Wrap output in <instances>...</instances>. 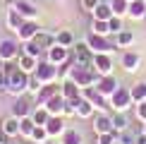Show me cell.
<instances>
[{
	"label": "cell",
	"mask_w": 146,
	"mask_h": 144,
	"mask_svg": "<svg viewBox=\"0 0 146 144\" xmlns=\"http://www.w3.org/2000/svg\"><path fill=\"white\" fill-rule=\"evenodd\" d=\"M110 7H113V15L122 17V15H127V10H129V0H110Z\"/></svg>",
	"instance_id": "cell-35"
},
{
	"label": "cell",
	"mask_w": 146,
	"mask_h": 144,
	"mask_svg": "<svg viewBox=\"0 0 146 144\" xmlns=\"http://www.w3.org/2000/svg\"><path fill=\"white\" fill-rule=\"evenodd\" d=\"M96 144H117V135H115V132H103V135H96Z\"/></svg>",
	"instance_id": "cell-37"
},
{
	"label": "cell",
	"mask_w": 146,
	"mask_h": 144,
	"mask_svg": "<svg viewBox=\"0 0 146 144\" xmlns=\"http://www.w3.org/2000/svg\"><path fill=\"white\" fill-rule=\"evenodd\" d=\"M94 70L98 75H113V58L110 53H94Z\"/></svg>",
	"instance_id": "cell-9"
},
{
	"label": "cell",
	"mask_w": 146,
	"mask_h": 144,
	"mask_svg": "<svg viewBox=\"0 0 146 144\" xmlns=\"http://www.w3.org/2000/svg\"><path fill=\"white\" fill-rule=\"evenodd\" d=\"M46 130H48V137H62V132L67 130L62 115H50L48 123H46Z\"/></svg>",
	"instance_id": "cell-19"
},
{
	"label": "cell",
	"mask_w": 146,
	"mask_h": 144,
	"mask_svg": "<svg viewBox=\"0 0 146 144\" xmlns=\"http://www.w3.org/2000/svg\"><path fill=\"white\" fill-rule=\"evenodd\" d=\"M38 63H41V58L29 55V53H19V58H17V67H22L24 72H29V75H34V72H36Z\"/></svg>",
	"instance_id": "cell-18"
},
{
	"label": "cell",
	"mask_w": 146,
	"mask_h": 144,
	"mask_svg": "<svg viewBox=\"0 0 146 144\" xmlns=\"http://www.w3.org/2000/svg\"><path fill=\"white\" fill-rule=\"evenodd\" d=\"M113 130H115V135L129 130V120H127L125 113H115V115H113Z\"/></svg>",
	"instance_id": "cell-31"
},
{
	"label": "cell",
	"mask_w": 146,
	"mask_h": 144,
	"mask_svg": "<svg viewBox=\"0 0 146 144\" xmlns=\"http://www.w3.org/2000/svg\"><path fill=\"white\" fill-rule=\"evenodd\" d=\"M84 41H86V46L91 48V53H113L115 48H117L115 43H110V41H108L106 36L94 34V31H89V36H86Z\"/></svg>",
	"instance_id": "cell-4"
},
{
	"label": "cell",
	"mask_w": 146,
	"mask_h": 144,
	"mask_svg": "<svg viewBox=\"0 0 146 144\" xmlns=\"http://www.w3.org/2000/svg\"><path fill=\"white\" fill-rule=\"evenodd\" d=\"M10 139H12V137H7V135H5V132H3V130H0V144H7Z\"/></svg>",
	"instance_id": "cell-45"
},
{
	"label": "cell",
	"mask_w": 146,
	"mask_h": 144,
	"mask_svg": "<svg viewBox=\"0 0 146 144\" xmlns=\"http://www.w3.org/2000/svg\"><path fill=\"white\" fill-rule=\"evenodd\" d=\"M132 41H134V34L127 31V29H122L120 34H115V46H117V48H127V46H132Z\"/></svg>",
	"instance_id": "cell-33"
},
{
	"label": "cell",
	"mask_w": 146,
	"mask_h": 144,
	"mask_svg": "<svg viewBox=\"0 0 146 144\" xmlns=\"http://www.w3.org/2000/svg\"><path fill=\"white\" fill-rule=\"evenodd\" d=\"M134 101H132V91L127 87H117V91L110 96V108L115 113H125Z\"/></svg>",
	"instance_id": "cell-2"
},
{
	"label": "cell",
	"mask_w": 146,
	"mask_h": 144,
	"mask_svg": "<svg viewBox=\"0 0 146 144\" xmlns=\"http://www.w3.org/2000/svg\"><path fill=\"white\" fill-rule=\"evenodd\" d=\"M55 94H60V84H58V82H53V84H43V87L38 89V94L34 96V103H36V106H46V101H48V99H53Z\"/></svg>",
	"instance_id": "cell-13"
},
{
	"label": "cell",
	"mask_w": 146,
	"mask_h": 144,
	"mask_svg": "<svg viewBox=\"0 0 146 144\" xmlns=\"http://www.w3.org/2000/svg\"><path fill=\"white\" fill-rule=\"evenodd\" d=\"M98 3H101V0H82V7L86 12H94L96 7H98Z\"/></svg>",
	"instance_id": "cell-43"
},
{
	"label": "cell",
	"mask_w": 146,
	"mask_h": 144,
	"mask_svg": "<svg viewBox=\"0 0 146 144\" xmlns=\"http://www.w3.org/2000/svg\"><path fill=\"white\" fill-rule=\"evenodd\" d=\"M41 87H43V82H41V79H38L36 75H29V91H31V94L36 96V94H38V89H41Z\"/></svg>",
	"instance_id": "cell-41"
},
{
	"label": "cell",
	"mask_w": 146,
	"mask_h": 144,
	"mask_svg": "<svg viewBox=\"0 0 146 144\" xmlns=\"http://www.w3.org/2000/svg\"><path fill=\"white\" fill-rule=\"evenodd\" d=\"M46 60L60 67L62 63H67V60H70V48H65V46H60V43H53L46 51Z\"/></svg>",
	"instance_id": "cell-7"
},
{
	"label": "cell",
	"mask_w": 146,
	"mask_h": 144,
	"mask_svg": "<svg viewBox=\"0 0 146 144\" xmlns=\"http://www.w3.org/2000/svg\"><path fill=\"white\" fill-rule=\"evenodd\" d=\"M7 144H19V142H15V139H10V142H7Z\"/></svg>",
	"instance_id": "cell-48"
},
{
	"label": "cell",
	"mask_w": 146,
	"mask_h": 144,
	"mask_svg": "<svg viewBox=\"0 0 146 144\" xmlns=\"http://www.w3.org/2000/svg\"><path fill=\"white\" fill-rule=\"evenodd\" d=\"M129 91H132V101L134 103H144L146 101V82H137Z\"/></svg>",
	"instance_id": "cell-32"
},
{
	"label": "cell",
	"mask_w": 146,
	"mask_h": 144,
	"mask_svg": "<svg viewBox=\"0 0 146 144\" xmlns=\"http://www.w3.org/2000/svg\"><path fill=\"white\" fill-rule=\"evenodd\" d=\"M38 31H41V27L36 24V19H27L19 29H17V41H19V43H27V41H31Z\"/></svg>",
	"instance_id": "cell-10"
},
{
	"label": "cell",
	"mask_w": 146,
	"mask_h": 144,
	"mask_svg": "<svg viewBox=\"0 0 146 144\" xmlns=\"http://www.w3.org/2000/svg\"><path fill=\"white\" fill-rule=\"evenodd\" d=\"M141 132H144V135H146V123H144V125H141Z\"/></svg>",
	"instance_id": "cell-47"
},
{
	"label": "cell",
	"mask_w": 146,
	"mask_h": 144,
	"mask_svg": "<svg viewBox=\"0 0 146 144\" xmlns=\"http://www.w3.org/2000/svg\"><path fill=\"white\" fill-rule=\"evenodd\" d=\"M5 65H7V63H5V60H3V58H0V72H3V70H5Z\"/></svg>",
	"instance_id": "cell-46"
},
{
	"label": "cell",
	"mask_w": 146,
	"mask_h": 144,
	"mask_svg": "<svg viewBox=\"0 0 146 144\" xmlns=\"http://www.w3.org/2000/svg\"><path fill=\"white\" fill-rule=\"evenodd\" d=\"M48 118H50V113H48V108L46 106H34V111H31V120L36 125H46L48 123Z\"/></svg>",
	"instance_id": "cell-29"
},
{
	"label": "cell",
	"mask_w": 146,
	"mask_h": 144,
	"mask_svg": "<svg viewBox=\"0 0 146 144\" xmlns=\"http://www.w3.org/2000/svg\"><path fill=\"white\" fill-rule=\"evenodd\" d=\"M7 7H15L24 19H36L38 17V10L31 0H7Z\"/></svg>",
	"instance_id": "cell-6"
},
{
	"label": "cell",
	"mask_w": 146,
	"mask_h": 144,
	"mask_svg": "<svg viewBox=\"0 0 146 144\" xmlns=\"http://www.w3.org/2000/svg\"><path fill=\"white\" fill-rule=\"evenodd\" d=\"M91 15H94V19H106L108 22L113 17V7H110V3H98V7L91 12Z\"/></svg>",
	"instance_id": "cell-30"
},
{
	"label": "cell",
	"mask_w": 146,
	"mask_h": 144,
	"mask_svg": "<svg viewBox=\"0 0 146 144\" xmlns=\"http://www.w3.org/2000/svg\"><path fill=\"white\" fill-rule=\"evenodd\" d=\"M129 3H132V0H129Z\"/></svg>",
	"instance_id": "cell-49"
},
{
	"label": "cell",
	"mask_w": 146,
	"mask_h": 144,
	"mask_svg": "<svg viewBox=\"0 0 146 144\" xmlns=\"http://www.w3.org/2000/svg\"><path fill=\"white\" fill-rule=\"evenodd\" d=\"M5 72H7V89H5L7 94L17 99L24 91H29V72H24L22 67H12V65H5Z\"/></svg>",
	"instance_id": "cell-1"
},
{
	"label": "cell",
	"mask_w": 146,
	"mask_h": 144,
	"mask_svg": "<svg viewBox=\"0 0 146 144\" xmlns=\"http://www.w3.org/2000/svg\"><path fill=\"white\" fill-rule=\"evenodd\" d=\"M127 15H129L132 19H144L146 17V0H132Z\"/></svg>",
	"instance_id": "cell-24"
},
{
	"label": "cell",
	"mask_w": 146,
	"mask_h": 144,
	"mask_svg": "<svg viewBox=\"0 0 146 144\" xmlns=\"http://www.w3.org/2000/svg\"><path fill=\"white\" fill-rule=\"evenodd\" d=\"M139 65H141V55H139L137 51H125L122 53V67L127 72H137Z\"/></svg>",
	"instance_id": "cell-21"
},
{
	"label": "cell",
	"mask_w": 146,
	"mask_h": 144,
	"mask_svg": "<svg viewBox=\"0 0 146 144\" xmlns=\"http://www.w3.org/2000/svg\"><path fill=\"white\" fill-rule=\"evenodd\" d=\"M74 63L77 65H94V53H91V48L86 46V41H82V43H74Z\"/></svg>",
	"instance_id": "cell-11"
},
{
	"label": "cell",
	"mask_w": 146,
	"mask_h": 144,
	"mask_svg": "<svg viewBox=\"0 0 146 144\" xmlns=\"http://www.w3.org/2000/svg\"><path fill=\"white\" fill-rule=\"evenodd\" d=\"M108 27H110V34H120L122 31V17H117V15H113L110 19H108Z\"/></svg>",
	"instance_id": "cell-38"
},
{
	"label": "cell",
	"mask_w": 146,
	"mask_h": 144,
	"mask_svg": "<svg viewBox=\"0 0 146 144\" xmlns=\"http://www.w3.org/2000/svg\"><path fill=\"white\" fill-rule=\"evenodd\" d=\"M19 120H22V118L7 115V118L3 120V123H0V130H3V132H5L7 137H12V139H17V137H19Z\"/></svg>",
	"instance_id": "cell-20"
},
{
	"label": "cell",
	"mask_w": 146,
	"mask_h": 144,
	"mask_svg": "<svg viewBox=\"0 0 146 144\" xmlns=\"http://www.w3.org/2000/svg\"><path fill=\"white\" fill-rule=\"evenodd\" d=\"M117 87H120V84H117V79H115L113 75H103L101 79L96 82V89H98V91L106 96V99H110V96L117 91Z\"/></svg>",
	"instance_id": "cell-14"
},
{
	"label": "cell",
	"mask_w": 146,
	"mask_h": 144,
	"mask_svg": "<svg viewBox=\"0 0 146 144\" xmlns=\"http://www.w3.org/2000/svg\"><path fill=\"white\" fill-rule=\"evenodd\" d=\"M34 127H36V123L31 120V115H29V118H22V120H19V137L29 139L31 132H34Z\"/></svg>",
	"instance_id": "cell-34"
},
{
	"label": "cell",
	"mask_w": 146,
	"mask_h": 144,
	"mask_svg": "<svg viewBox=\"0 0 146 144\" xmlns=\"http://www.w3.org/2000/svg\"><path fill=\"white\" fill-rule=\"evenodd\" d=\"M94 132H96V135H103V132H115V130H113V115H108L106 111L96 113V115H94Z\"/></svg>",
	"instance_id": "cell-12"
},
{
	"label": "cell",
	"mask_w": 146,
	"mask_h": 144,
	"mask_svg": "<svg viewBox=\"0 0 146 144\" xmlns=\"http://www.w3.org/2000/svg\"><path fill=\"white\" fill-rule=\"evenodd\" d=\"M60 144H84V137H82V132H79V130L67 127V130L62 132V137H60Z\"/></svg>",
	"instance_id": "cell-26"
},
{
	"label": "cell",
	"mask_w": 146,
	"mask_h": 144,
	"mask_svg": "<svg viewBox=\"0 0 146 144\" xmlns=\"http://www.w3.org/2000/svg\"><path fill=\"white\" fill-rule=\"evenodd\" d=\"M134 142H137V135L129 132V130H125V132L117 135V144H134Z\"/></svg>",
	"instance_id": "cell-40"
},
{
	"label": "cell",
	"mask_w": 146,
	"mask_h": 144,
	"mask_svg": "<svg viewBox=\"0 0 146 144\" xmlns=\"http://www.w3.org/2000/svg\"><path fill=\"white\" fill-rule=\"evenodd\" d=\"M55 43L65 46V48H72L74 46V34H72L70 29H60V31L55 34Z\"/></svg>",
	"instance_id": "cell-27"
},
{
	"label": "cell",
	"mask_w": 146,
	"mask_h": 144,
	"mask_svg": "<svg viewBox=\"0 0 146 144\" xmlns=\"http://www.w3.org/2000/svg\"><path fill=\"white\" fill-rule=\"evenodd\" d=\"M24 22H27V19H24V17H22L15 7H7V15H5V24H7L10 31H15V34H17V29H19Z\"/></svg>",
	"instance_id": "cell-23"
},
{
	"label": "cell",
	"mask_w": 146,
	"mask_h": 144,
	"mask_svg": "<svg viewBox=\"0 0 146 144\" xmlns=\"http://www.w3.org/2000/svg\"><path fill=\"white\" fill-rule=\"evenodd\" d=\"M31 111H34V106L29 103L27 99L17 96L15 103H12V108H10V115H15V118H29V115H31Z\"/></svg>",
	"instance_id": "cell-16"
},
{
	"label": "cell",
	"mask_w": 146,
	"mask_h": 144,
	"mask_svg": "<svg viewBox=\"0 0 146 144\" xmlns=\"http://www.w3.org/2000/svg\"><path fill=\"white\" fill-rule=\"evenodd\" d=\"M22 53H29V55H36L41 58V48L34 43V41H27V43H22Z\"/></svg>",
	"instance_id": "cell-39"
},
{
	"label": "cell",
	"mask_w": 146,
	"mask_h": 144,
	"mask_svg": "<svg viewBox=\"0 0 146 144\" xmlns=\"http://www.w3.org/2000/svg\"><path fill=\"white\" fill-rule=\"evenodd\" d=\"M65 103H67V99H65L62 94H55L53 99L46 101V108H48V113H50V115H62Z\"/></svg>",
	"instance_id": "cell-22"
},
{
	"label": "cell",
	"mask_w": 146,
	"mask_h": 144,
	"mask_svg": "<svg viewBox=\"0 0 146 144\" xmlns=\"http://www.w3.org/2000/svg\"><path fill=\"white\" fill-rule=\"evenodd\" d=\"M29 139H31V144H46L48 139H50V137H48V130H46V125H36Z\"/></svg>",
	"instance_id": "cell-28"
},
{
	"label": "cell",
	"mask_w": 146,
	"mask_h": 144,
	"mask_svg": "<svg viewBox=\"0 0 146 144\" xmlns=\"http://www.w3.org/2000/svg\"><path fill=\"white\" fill-rule=\"evenodd\" d=\"M46 144H48V142H46Z\"/></svg>",
	"instance_id": "cell-50"
},
{
	"label": "cell",
	"mask_w": 146,
	"mask_h": 144,
	"mask_svg": "<svg viewBox=\"0 0 146 144\" xmlns=\"http://www.w3.org/2000/svg\"><path fill=\"white\" fill-rule=\"evenodd\" d=\"M82 96H84V99H89L91 103L96 106V111H106V108L110 106V99H106V96H103L96 87H86V89H82Z\"/></svg>",
	"instance_id": "cell-8"
},
{
	"label": "cell",
	"mask_w": 146,
	"mask_h": 144,
	"mask_svg": "<svg viewBox=\"0 0 146 144\" xmlns=\"http://www.w3.org/2000/svg\"><path fill=\"white\" fill-rule=\"evenodd\" d=\"M34 75L38 77L43 84H53V82L60 79V67H58V65H53V63H48V60H41Z\"/></svg>",
	"instance_id": "cell-3"
},
{
	"label": "cell",
	"mask_w": 146,
	"mask_h": 144,
	"mask_svg": "<svg viewBox=\"0 0 146 144\" xmlns=\"http://www.w3.org/2000/svg\"><path fill=\"white\" fill-rule=\"evenodd\" d=\"M91 31L101 34V36H108V34H110V27H108L106 19H94V22H91Z\"/></svg>",
	"instance_id": "cell-36"
},
{
	"label": "cell",
	"mask_w": 146,
	"mask_h": 144,
	"mask_svg": "<svg viewBox=\"0 0 146 144\" xmlns=\"http://www.w3.org/2000/svg\"><path fill=\"white\" fill-rule=\"evenodd\" d=\"M134 113H137V120H141V123H146V101H144V103H137Z\"/></svg>",
	"instance_id": "cell-42"
},
{
	"label": "cell",
	"mask_w": 146,
	"mask_h": 144,
	"mask_svg": "<svg viewBox=\"0 0 146 144\" xmlns=\"http://www.w3.org/2000/svg\"><path fill=\"white\" fill-rule=\"evenodd\" d=\"M60 94H62L67 101L79 99V96H82V87H79L74 79H62V82H60Z\"/></svg>",
	"instance_id": "cell-17"
},
{
	"label": "cell",
	"mask_w": 146,
	"mask_h": 144,
	"mask_svg": "<svg viewBox=\"0 0 146 144\" xmlns=\"http://www.w3.org/2000/svg\"><path fill=\"white\" fill-rule=\"evenodd\" d=\"M31 41H34V43L41 48V51H48V48H50L53 43H55V34H46V31H38V34H36Z\"/></svg>",
	"instance_id": "cell-25"
},
{
	"label": "cell",
	"mask_w": 146,
	"mask_h": 144,
	"mask_svg": "<svg viewBox=\"0 0 146 144\" xmlns=\"http://www.w3.org/2000/svg\"><path fill=\"white\" fill-rule=\"evenodd\" d=\"M72 103H74V108H77V118H94L96 115V106L91 103L89 99H84V96L72 99Z\"/></svg>",
	"instance_id": "cell-15"
},
{
	"label": "cell",
	"mask_w": 146,
	"mask_h": 144,
	"mask_svg": "<svg viewBox=\"0 0 146 144\" xmlns=\"http://www.w3.org/2000/svg\"><path fill=\"white\" fill-rule=\"evenodd\" d=\"M134 144H146V135H144V132H139V135H137V142Z\"/></svg>",
	"instance_id": "cell-44"
},
{
	"label": "cell",
	"mask_w": 146,
	"mask_h": 144,
	"mask_svg": "<svg viewBox=\"0 0 146 144\" xmlns=\"http://www.w3.org/2000/svg\"><path fill=\"white\" fill-rule=\"evenodd\" d=\"M22 53V46L17 43L15 39H0V58L5 60V63H12V60H17Z\"/></svg>",
	"instance_id": "cell-5"
}]
</instances>
